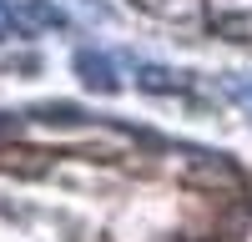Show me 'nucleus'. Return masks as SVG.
I'll return each instance as SVG.
<instances>
[{"instance_id": "1", "label": "nucleus", "mask_w": 252, "mask_h": 242, "mask_svg": "<svg viewBox=\"0 0 252 242\" xmlns=\"http://www.w3.org/2000/svg\"><path fill=\"white\" fill-rule=\"evenodd\" d=\"M76 76H81V86L96 91V96H116V91H121L116 60H111L106 51H96V46H81V51H76Z\"/></svg>"}, {"instance_id": "2", "label": "nucleus", "mask_w": 252, "mask_h": 242, "mask_svg": "<svg viewBox=\"0 0 252 242\" xmlns=\"http://www.w3.org/2000/svg\"><path fill=\"white\" fill-rule=\"evenodd\" d=\"M136 86L146 96H187V91H192V76L172 71V66H152V60H141V66H136Z\"/></svg>"}, {"instance_id": "3", "label": "nucleus", "mask_w": 252, "mask_h": 242, "mask_svg": "<svg viewBox=\"0 0 252 242\" xmlns=\"http://www.w3.org/2000/svg\"><path fill=\"white\" fill-rule=\"evenodd\" d=\"M20 26H35V30H66V10L51 5V0H26V5H20Z\"/></svg>"}, {"instance_id": "4", "label": "nucleus", "mask_w": 252, "mask_h": 242, "mask_svg": "<svg viewBox=\"0 0 252 242\" xmlns=\"http://www.w3.org/2000/svg\"><path fill=\"white\" fill-rule=\"evenodd\" d=\"M136 5L161 20H197L202 15V0H136Z\"/></svg>"}, {"instance_id": "5", "label": "nucleus", "mask_w": 252, "mask_h": 242, "mask_svg": "<svg viewBox=\"0 0 252 242\" xmlns=\"http://www.w3.org/2000/svg\"><path fill=\"white\" fill-rule=\"evenodd\" d=\"M222 96L237 101V106L252 116V76H227V81H222Z\"/></svg>"}, {"instance_id": "6", "label": "nucleus", "mask_w": 252, "mask_h": 242, "mask_svg": "<svg viewBox=\"0 0 252 242\" xmlns=\"http://www.w3.org/2000/svg\"><path fill=\"white\" fill-rule=\"evenodd\" d=\"M5 71H40L35 56H5Z\"/></svg>"}, {"instance_id": "7", "label": "nucleus", "mask_w": 252, "mask_h": 242, "mask_svg": "<svg viewBox=\"0 0 252 242\" xmlns=\"http://www.w3.org/2000/svg\"><path fill=\"white\" fill-rule=\"evenodd\" d=\"M20 131V121H15V111H0V136H15Z\"/></svg>"}, {"instance_id": "8", "label": "nucleus", "mask_w": 252, "mask_h": 242, "mask_svg": "<svg viewBox=\"0 0 252 242\" xmlns=\"http://www.w3.org/2000/svg\"><path fill=\"white\" fill-rule=\"evenodd\" d=\"M10 26H20V15H10L5 5H0V40H5V30H10Z\"/></svg>"}]
</instances>
